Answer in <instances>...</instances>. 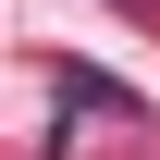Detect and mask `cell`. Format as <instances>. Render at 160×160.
<instances>
[{"label":"cell","instance_id":"7a4b0ae2","mask_svg":"<svg viewBox=\"0 0 160 160\" xmlns=\"http://www.w3.org/2000/svg\"><path fill=\"white\" fill-rule=\"evenodd\" d=\"M123 12H148V0H123Z\"/></svg>","mask_w":160,"mask_h":160},{"label":"cell","instance_id":"6da1fadb","mask_svg":"<svg viewBox=\"0 0 160 160\" xmlns=\"http://www.w3.org/2000/svg\"><path fill=\"white\" fill-rule=\"evenodd\" d=\"M62 99H74V111H136V99L99 74V62H62Z\"/></svg>","mask_w":160,"mask_h":160}]
</instances>
